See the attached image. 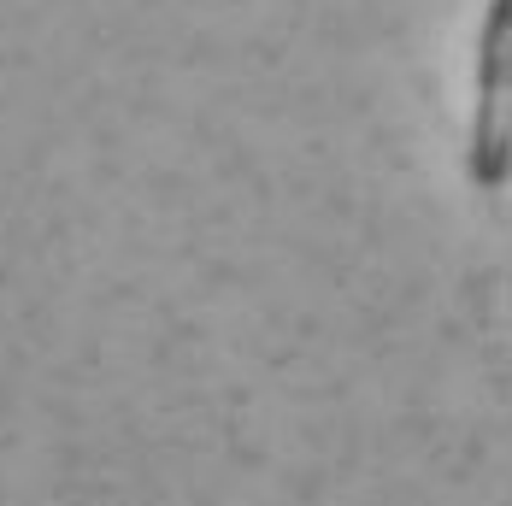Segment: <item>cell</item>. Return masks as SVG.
<instances>
[{"label":"cell","mask_w":512,"mask_h":506,"mask_svg":"<svg viewBox=\"0 0 512 506\" xmlns=\"http://www.w3.org/2000/svg\"><path fill=\"white\" fill-rule=\"evenodd\" d=\"M507 71L512 0H489L477 42V112H471V177L477 189H507Z\"/></svg>","instance_id":"obj_1"}]
</instances>
